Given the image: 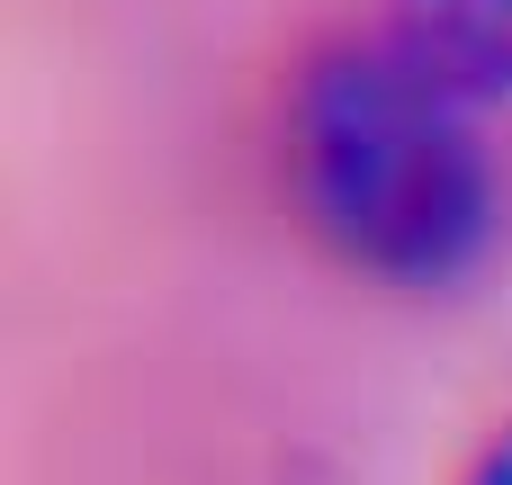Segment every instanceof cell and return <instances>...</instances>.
Wrapping results in <instances>:
<instances>
[{
	"instance_id": "cell-1",
	"label": "cell",
	"mask_w": 512,
	"mask_h": 485,
	"mask_svg": "<svg viewBox=\"0 0 512 485\" xmlns=\"http://www.w3.org/2000/svg\"><path fill=\"white\" fill-rule=\"evenodd\" d=\"M288 189L351 270L396 288L459 279L495 225L468 99L396 45H333L306 63L288 99Z\"/></svg>"
},
{
	"instance_id": "cell-2",
	"label": "cell",
	"mask_w": 512,
	"mask_h": 485,
	"mask_svg": "<svg viewBox=\"0 0 512 485\" xmlns=\"http://www.w3.org/2000/svg\"><path fill=\"white\" fill-rule=\"evenodd\" d=\"M387 45L459 99H512V0H387Z\"/></svg>"
},
{
	"instance_id": "cell-3",
	"label": "cell",
	"mask_w": 512,
	"mask_h": 485,
	"mask_svg": "<svg viewBox=\"0 0 512 485\" xmlns=\"http://www.w3.org/2000/svg\"><path fill=\"white\" fill-rule=\"evenodd\" d=\"M468 485H512V432L486 450V459H477V477H468Z\"/></svg>"
}]
</instances>
